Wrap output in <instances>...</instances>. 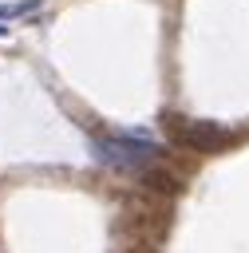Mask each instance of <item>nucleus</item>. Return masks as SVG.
I'll return each mask as SVG.
<instances>
[{"label": "nucleus", "instance_id": "nucleus-1", "mask_svg": "<svg viewBox=\"0 0 249 253\" xmlns=\"http://www.w3.org/2000/svg\"><path fill=\"white\" fill-rule=\"evenodd\" d=\"M91 154L95 162L119 170V174H142L158 154L162 146L150 138V134H107V138H91Z\"/></svg>", "mask_w": 249, "mask_h": 253}, {"label": "nucleus", "instance_id": "nucleus-2", "mask_svg": "<svg viewBox=\"0 0 249 253\" xmlns=\"http://www.w3.org/2000/svg\"><path fill=\"white\" fill-rule=\"evenodd\" d=\"M178 138H182L186 146H198V150H213V146H221L225 130L209 126V123H178Z\"/></svg>", "mask_w": 249, "mask_h": 253}, {"label": "nucleus", "instance_id": "nucleus-3", "mask_svg": "<svg viewBox=\"0 0 249 253\" xmlns=\"http://www.w3.org/2000/svg\"><path fill=\"white\" fill-rule=\"evenodd\" d=\"M40 8H43V0H12V4H0V24H12V20H20L28 12H40Z\"/></svg>", "mask_w": 249, "mask_h": 253}]
</instances>
